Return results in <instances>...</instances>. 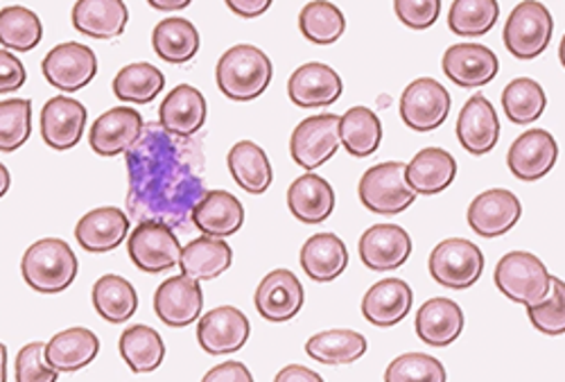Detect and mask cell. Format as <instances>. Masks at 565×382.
<instances>
[{
  "instance_id": "obj_20",
  "label": "cell",
  "mask_w": 565,
  "mask_h": 382,
  "mask_svg": "<svg viewBox=\"0 0 565 382\" xmlns=\"http://www.w3.org/2000/svg\"><path fill=\"white\" fill-rule=\"evenodd\" d=\"M441 68L452 84L476 88L489 84L498 75L500 62L491 47L482 43H455L444 53Z\"/></svg>"
},
{
  "instance_id": "obj_43",
  "label": "cell",
  "mask_w": 565,
  "mask_h": 382,
  "mask_svg": "<svg viewBox=\"0 0 565 382\" xmlns=\"http://www.w3.org/2000/svg\"><path fill=\"white\" fill-rule=\"evenodd\" d=\"M43 39L39 17L21 6L0 10V45L17 53H30Z\"/></svg>"
},
{
  "instance_id": "obj_33",
  "label": "cell",
  "mask_w": 565,
  "mask_h": 382,
  "mask_svg": "<svg viewBox=\"0 0 565 382\" xmlns=\"http://www.w3.org/2000/svg\"><path fill=\"white\" fill-rule=\"evenodd\" d=\"M228 172L249 195H263L274 181L271 161L254 140H241L228 150Z\"/></svg>"
},
{
  "instance_id": "obj_14",
  "label": "cell",
  "mask_w": 565,
  "mask_h": 382,
  "mask_svg": "<svg viewBox=\"0 0 565 382\" xmlns=\"http://www.w3.org/2000/svg\"><path fill=\"white\" fill-rule=\"evenodd\" d=\"M204 308V293L202 285L185 276H172L168 280H163L157 295H154V312L157 317L172 328H185L200 319Z\"/></svg>"
},
{
  "instance_id": "obj_29",
  "label": "cell",
  "mask_w": 565,
  "mask_h": 382,
  "mask_svg": "<svg viewBox=\"0 0 565 382\" xmlns=\"http://www.w3.org/2000/svg\"><path fill=\"white\" fill-rule=\"evenodd\" d=\"M100 353V340L93 330L75 326L57 332L45 344V360L60 373H75L88 367Z\"/></svg>"
},
{
  "instance_id": "obj_4",
  "label": "cell",
  "mask_w": 565,
  "mask_h": 382,
  "mask_svg": "<svg viewBox=\"0 0 565 382\" xmlns=\"http://www.w3.org/2000/svg\"><path fill=\"white\" fill-rule=\"evenodd\" d=\"M495 285L498 290L513 304L534 306L543 301L550 293L552 274L545 263L530 252H509L495 265Z\"/></svg>"
},
{
  "instance_id": "obj_19",
  "label": "cell",
  "mask_w": 565,
  "mask_h": 382,
  "mask_svg": "<svg viewBox=\"0 0 565 382\" xmlns=\"http://www.w3.org/2000/svg\"><path fill=\"white\" fill-rule=\"evenodd\" d=\"M358 252L371 272L398 269L412 254V237L398 224H373L362 233Z\"/></svg>"
},
{
  "instance_id": "obj_45",
  "label": "cell",
  "mask_w": 565,
  "mask_h": 382,
  "mask_svg": "<svg viewBox=\"0 0 565 382\" xmlns=\"http://www.w3.org/2000/svg\"><path fill=\"white\" fill-rule=\"evenodd\" d=\"M32 134V105L30 100L0 103V152H17L25 146Z\"/></svg>"
},
{
  "instance_id": "obj_50",
  "label": "cell",
  "mask_w": 565,
  "mask_h": 382,
  "mask_svg": "<svg viewBox=\"0 0 565 382\" xmlns=\"http://www.w3.org/2000/svg\"><path fill=\"white\" fill-rule=\"evenodd\" d=\"M25 79H28V73L23 62L14 53L0 47V93L19 91L25 84Z\"/></svg>"
},
{
  "instance_id": "obj_8",
  "label": "cell",
  "mask_w": 565,
  "mask_h": 382,
  "mask_svg": "<svg viewBox=\"0 0 565 382\" xmlns=\"http://www.w3.org/2000/svg\"><path fill=\"white\" fill-rule=\"evenodd\" d=\"M340 118L335 114H319L301 120L290 138V157L303 170H317L331 161L340 150Z\"/></svg>"
},
{
  "instance_id": "obj_16",
  "label": "cell",
  "mask_w": 565,
  "mask_h": 382,
  "mask_svg": "<svg viewBox=\"0 0 565 382\" xmlns=\"http://www.w3.org/2000/svg\"><path fill=\"white\" fill-rule=\"evenodd\" d=\"M457 138L470 157L489 155L500 138V120L487 95H470L457 118Z\"/></svg>"
},
{
  "instance_id": "obj_39",
  "label": "cell",
  "mask_w": 565,
  "mask_h": 382,
  "mask_svg": "<svg viewBox=\"0 0 565 382\" xmlns=\"http://www.w3.org/2000/svg\"><path fill=\"white\" fill-rule=\"evenodd\" d=\"M93 308L96 312L111 323H122L134 317L138 308V295L134 285L118 276V274H105L103 278L93 285Z\"/></svg>"
},
{
  "instance_id": "obj_11",
  "label": "cell",
  "mask_w": 565,
  "mask_h": 382,
  "mask_svg": "<svg viewBox=\"0 0 565 382\" xmlns=\"http://www.w3.org/2000/svg\"><path fill=\"white\" fill-rule=\"evenodd\" d=\"M43 77L49 79L60 91L75 93L90 84V79L98 73V57L96 53L86 47L84 43H62L45 55L43 64Z\"/></svg>"
},
{
  "instance_id": "obj_21",
  "label": "cell",
  "mask_w": 565,
  "mask_h": 382,
  "mask_svg": "<svg viewBox=\"0 0 565 382\" xmlns=\"http://www.w3.org/2000/svg\"><path fill=\"white\" fill-rule=\"evenodd\" d=\"M86 127V107L68 95H55L41 109V138L45 146L66 152L75 148Z\"/></svg>"
},
{
  "instance_id": "obj_38",
  "label": "cell",
  "mask_w": 565,
  "mask_h": 382,
  "mask_svg": "<svg viewBox=\"0 0 565 382\" xmlns=\"http://www.w3.org/2000/svg\"><path fill=\"white\" fill-rule=\"evenodd\" d=\"M120 356L131 373H152L163 364L166 344L154 328L136 323L120 336Z\"/></svg>"
},
{
  "instance_id": "obj_10",
  "label": "cell",
  "mask_w": 565,
  "mask_h": 382,
  "mask_svg": "<svg viewBox=\"0 0 565 382\" xmlns=\"http://www.w3.org/2000/svg\"><path fill=\"white\" fill-rule=\"evenodd\" d=\"M127 254L140 272L161 274L179 265L181 245L168 224L138 222L127 241Z\"/></svg>"
},
{
  "instance_id": "obj_17",
  "label": "cell",
  "mask_w": 565,
  "mask_h": 382,
  "mask_svg": "<svg viewBox=\"0 0 565 382\" xmlns=\"http://www.w3.org/2000/svg\"><path fill=\"white\" fill-rule=\"evenodd\" d=\"M523 215V204L511 190L491 188L480 193L468 206L466 220L478 235L498 237L509 233Z\"/></svg>"
},
{
  "instance_id": "obj_44",
  "label": "cell",
  "mask_w": 565,
  "mask_h": 382,
  "mask_svg": "<svg viewBox=\"0 0 565 382\" xmlns=\"http://www.w3.org/2000/svg\"><path fill=\"white\" fill-rule=\"evenodd\" d=\"M500 17L498 0H452L448 28L459 36H482Z\"/></svg>"
},
{
  "instance_id": "obj_15",
  "label": "cell",
  "mask_w": 565,
  "mask_h": 382,
  "mask_svg": "<svg viewBox=\"0 0 565 382\" xmlns=\"http://www.w3.org/2000/svg\"><path fill=\"white\" fill-rule=\"evenodd\" d=\"M306 301L303 285L290 269L269 272L256 290V310L265 321L282 323L295 319Z\"/></svg>"
},
{
  "instance_id": "obj_48",
  "label": "cell",
  "mask_w": 565,
  "mask_h": 382,
  "mask_svg": "<svg viewBox=\"0 0 565 382\" xmlns=\"http://www.w3.org/2000/svg\"><path fill=\"white\" fill-rule=\"evenodd\" d=\"M60 371H55L45 360V344L32 342L23 347L17 356V382H57Z\"/></svg>"
},
{
  "instance_id": "obj_56",
  "label": "cell",
  "mask_w": 565,
  "mask_h": 382,
  "mask_svg": "<svg viewBox=\"0 0 565 382\" xmlns=\"http://www.w3.org/2000/svg\"><path fill=\"white\" fill-rule=\"evenodd\" d=\"M0 382H8V347L0 342Z\"/></svg>"
},
{
  "instance_id": "obj_12",
  "label": "cell",
  "mask_w": 565,
  "mask_h": 382,
  "mask_svg": "<svg viewBox=\"0 0 565 382\" xmlns=\"http://www.w3.org/2000/svg\"><path fill=\"white\" fill-rule=\"evenodd\" d=\"M558 161V142L545 129H530L518 136L507 155L511 174L521 181H539L552 172Z\"/></svg>"
},
{
  "instance_id": "obj_52",
  "label": "cell",
  "mask_w": 565,
  "mask_h": 382,
  "mask_svg": "<svg viewBox=\"0 0 565 382\" xmlns=\"http://www.w3.org/2000/svg\"><path fill=\"white\" fill-rule=\"evenodd\" d=\"M224 3L233 14H238L243 19H256L271 8L274 0H224Z\"/></svg>"
},
{
  "instance_id": "obj_53",
  "label": "cell",
  "mask_w": 565,
  "mask_h": 382,
  "mask_svg": "<svg viewBox=\"0 0 565 382\" xmlns=\"http://www.w3.org/2000/svg\"><path fill=\"white\" fill-rule=\"evenodd\" d=\"M274 382H326L317 371L303 367V364H290V367H282Z\"/></svg>"
},
{
  "instance_id": "obj_32",
  "label": "cell",
  "mask_w": 565,
  "mask_h": 382,
  "mask_svg": "<svg viewBox=\"0 0 565 382\" xmlns=\"http://www.w3.org/2000/svg\"><path fill=\"white\" fill-rule=\"evenodd\" d=\"M301 267L315 283H331L349 267V250L335 233H317L301 247Z\"/></svg>"
},
{
  "instance_id": "obj_2",
  "label": "cell",
  "mask_w": 565,
  "mask_h": 382,
  "mask_svg": "<svg viewBox=\"0 0 565 382\" xmlns=\"http://www.w3.org/2000/svg\"><path fill=\"white\" fill-rule=\"evenodd\" d=\"M274 77L271 60L252 43L233 45L220 57L215 79L233 103H252L267 91Z\"/></svg>"
},
{
  "instance_id": "obj_9",
  "label": "cell",
  "mask_w": 565,
  "mask_h": 382,
  "mask_svg": "<svg viewBox=\"0 0 565 382\" xmlns=\"http://www.w3.org/2000/svg\"><path fill=\"white\" fill-rule=\"evenodd\" d=\"M450 93L444 84L433 77H418L401 95V118L403 123L418 131L428 134L439 129L450 114Z\"/></svg>"
},
{
  "instance_id": "obj_57",
  "label": "cell",
  "mask_w": 565,
  "mask_h": 382,
  "mask_svg": "<svg viewBox=\"0 0 565 382\" xmlns=\"http://www.w3.org/2000/svg\"><path fill=\"white\" fill-rule=\"evenodd\" d=\"M558 60H561V66L565 68V34H563L561 45H558Z\"/></svg>"
},
{
  "instance_id": "obj_23",
  "label": "cell",
  "mask_w": 565,
  "mask_h": 382,
  "mask_svg": "<svg viewBox=\"0 0 565 382\" xmlns=\"http://www.w3.org/2000/svg\"><path fill=\"white\" fill-rule=\"evenodd\" d=\"M129 231V215L116 206H103L86 213L75 229L82 250L90 254H107L122 245Z\"/></svg>"
},
{
  "instance_id": "obj_30",
  "label": "cell",
  "mask_w": 565,
  "mask_h": 382,
  "mask_svg": "<svg viewBox=\"0 0 565 382\" xmlns=\"http://www.w3.org/2000/svg\"><path fill=\"white\" fill-rule=\"evenodd\" d=\"M405 177L416 195H439L457 177V161L441 148H426L405 166Z\"/></svg>"
},
{
  "instance_id": "obj_55",
  "label": "cell",
  "mask_w": 565,
  "mask_h": 382,
  "mask_svg": "<svg viewBox=\"0 0 565 382\" xmlns=\"http://www.w3.org/2000/svg\"><path fill=\"white\" fill-rule=\"evenodd\" d=\"M10 183H12V177H10V170L0 163V198H6L8 195V190H10Z\"/></svg>"
},
{
  "instance_id": "obj_27",
  "label": "cell",
  "mask_w": 565,
  "mask_h": 382,
  "mask_svg": "<svg viewBox=\"0 0 565 382\" xmlns=\"http://www.w3.org/2000/svg\"><path fill=\"white\" fill-rule=\"evenodd\" d=\"M193 224L211 237L235 235L245 224L243 202L226 190H206V195L193 209Z\"/></svg>"
},
{
  "instance_id": "obj_3",
  "label": "cell",
  "mask_w": 565,
  "mask_h": 382,
  "mask_svg": "<svg viewBox=\"0 0 565 382\" xmlns=\"http://www.w3.org/2000/svg\"><path fill=\"white\" fill-rule=\"evenodd\" d=\"M21 274L39 295H57L71 288L77 276V256L60 237H43L28 247Z\"/></svg>"
},
{
  "instance_id": "obj_51",
  "label": "cell",
  "mask_w": 565,
  "mask_h": 382,
  "mask_svg": "<svg viewBox=\"0 0 565 382\" xmlns=\"http://www.w3.org/2000/svg\"><path fill=\"white\" fill-rule=\"evenodd\" d=\"M202 382H254L252 371L243 364V362H222L217 367H213Z\"/></svg>"
},
{
  "instance_id": "obj_26",
  "label": "cell",
  "mask_w": 565,
  "mask_h": 382,
  "mask_svg": "<svg viewBox=\"0 0 565 382\" xmlns=\"http://www.w3.org/2000/svg\"><path fill=\"white\" fill-rule=\"evenodd\" d=\"M463 330V312L459 304L446 297H435L416 312V336L428 347H450Z\"/></svg>"
},
{
  "instance_id": "obj_42",
  "label": "cell",
  "mask_w": 565,
  "mask_h": 382,
  "mask_svg": "<svg viewBox=\"0 0 565 382\" xmlns=\"http://www.w3.org/2000/svg\"><path fill=\"white\" fill-rule=\"evenodd\" d=\"M299 30L315 45H331L342 39L347 19L331 0H312L299 14Z\"/></svg>"
},
{
  "instance_id": "obj_5",
  "label": "cell",
  "mask_w": 565,
  "mask_h": 382,
  "mask_svg": "<svg viewBox=\"0 0 565 382\" xmlns=\"http://www.w3.org/2000/svg\"><path fill=\"white\" fill-rule=\"evenodd\" d=\"M552 32L554 19L541 0H523L511 10L504 23L502 41L515 60L527 62L545 53V47L552 41Z\"/></svg>"
},
{
  "instance_id": "obj_13",
  "label": "cell",
  "mask_w": 565,
  "mask_h": 382,
  "mask_svg": "<svg viewBox=\"0 0 565 382\" xmlns=\"http://www.w3.org/2000/svg\"><path fill=\"white\" fill-rule=\"evenodd\" d=\"M252 336L249 319L233 306H220L206 312L198 326V342L209 356H228L241 351Z\"/></svg>"
},
{
  "instance_id": "obj_28",
  "label": "cell",
  "mask_w": 565,
  "mask_h": 382,
  "mask_svg": "<svg viewBox=\"0 0 565 382\" xmlns=\"http://www.w3.org/2000/svg\"><path fill=\"white\" fill-rule=\"evenodd\" d=\"M288 209L303 224H321L335 211L333 185L319 174H301L288 188Z\"/></svg>"
},
{
  "instance_id": "obj_25",
  "label": "cell",
  "mask_w": 565,
  "mask_h": 382,
  "mask_svg": "<svg viewBox=\"0 0 565 382\" xmlns=\"http://www.w3.org/2000/svg\"><path fill=\"white\" fill-rule=\"evenodd\" d=\"M412 288L401 278H385L369 288L362 299V315L369 323L390 328L401 323L412 310Z\"/></svg>"
},
{
  "instance_id": "obj_34",
  "label": "cell",
  "mask_w": 565,
  "mask_h": 382,
  "mask_svg": "<svg viewBox=\"0 0 565 382\" xmlns=\"http://www.w3.org/2000/svg\"><path fill=\"white\" fill-rule=\"evenodd\" d=\"M233 263V250L222 241V237L202 235L198 241L188 243L181 250L179 267L181 274L195 280H213L224 274Z\"/></svg>"
},
{
  "instance_id": "obj_36",
  "label": "cell",
  "mask_w": 565,
  "mask_h": 382,
  "mask_svg": "<svg viewBox=\"0 0 565 382\" xmlns=\"http://www.w3.org/2000/svg\"><path fill=\"white\" fill-rule=\"evenodd\" d=\"M306 353L321 364H353L366 353V338L349 328L323 330L306 342Z\"/></svg>"
},
{
  "instance_id": "obj_1",
  "label": "cell",
  "mask_w": 565,
  "mask_h": 382,
  "mask_svg": "<svg viewBox=\"0 0 565 382\" xmlns=\"http://www.w3.org/2000/svg\"><path fill=\"white\" fill-rule=\"evenodd\" d=\"M125 161L129 217L191 231L193 209L206 195L202 142L170 134L161 123H146Z\"/></svg>"
},
{
  "instance_id": "obj_46",
  "label": "cell",
  "mask_w": 565,
  "mask_h": 382,
  "mask_svg": "<svg viewBox=\"0 0 565 382\" xmlns=\"http://www.w3.org/2000/svg\"><path fill=\"white\" fill-rule=\"evenodd\" d=\"M527 317L543 336L558 338L565 332V280L552 276L550 293L543 301L527 306Z\"/></svg>"
},
{
  "instance_id": "obj_54",
  "label": "cell",
  "mask_w": 565,
  "mask_h": 382,
  "mask_svg": "<svg viewBox=\"0 0 565 382\" xmlns=\"http://www.w3.org/2000/svg\"><path fill=\"white\" fill-rule=\"evenodd\" d=\"M148 3L159 12H179L191 6L193 0H148Z\"/></svg>"
},
{
  "instance_id": "obj_6",
  "label": "cell",
  "mask_w": 565,
  "mask_h": 382,
  "mask_svg": "<svg viewBox=\"0 0 565 382\" xmlns=\"http://www.w3.org/2000/svg\"><path fill=\"white\" fill-rule=\"evenodd\" d=\"M405 166L407 163L401 161H385L362 174L358 195L366 211L379 215H398L414 204L416 193L407 183Z\"/></svg>"
},
{
  "instance_id": "obj_41",
  "label": "cell",
  "mask_w": 565,
  "mask_h": 382,
  "mask_svg": "<svg viewBox=\"0 0 565 382\" xmlns=\"http://www.w3.org/2000/svg\"><path fill=\"white\" fill-rule=\"evenodd\" d=\"M163 86H166L163 73L148 62L125 66L114 79L116 98L120 103H134V105L152 103L163 91Z\"/></svg>"
},
{
  "instance_id": "obj_7",
  "label": "cell",
  "mask_w": 565,
  "mask_h": 382,
  "mask_svg": "<svg viewBox=\"0 0 565 382\" xmlns=\"http://www.w3.org/2000/svg\"><path fill=\"white\" fill-rule=\"evenodd\" d=\"M430 276L450 290H468L484 272L482 250L466 237H448L430 254Z\"/></svg>"
},
{
  "instance_id": "obj_18",
  "label": "cell",
  "mask_w": 565,
  "mask_h": 382,
  "mask_svg": "<svg viewBox=\"0 0 565 382\" xmlns=\"http://www.w3.org/2000/svg\"><path fill=\"white\" fill-rule=\"evenodd\" d=\"M344 93V82L335 68L321 62L299 66L288 79L290 100L301 109H319L335 105Z\"/></svg>"
},
{
  "instance_id": "obj_24",
  "label": "cell",
  "mask_w": 565,
  "mask_h": 382,
  "mask_svg": "<svg viewBox=\"0 0 565 382\" xmlns=\"http://www.w3.org/2000/svg\"><path fill=\"white\" fill-rule=\"evenodd\" d=\"M159 123L177 136H195L206 123V98L200 88L179 84L159 107Z\"/></svg>"
},
{
  "instance_id": "obj_47",
  "label": "cell",
  "mask_w": 565,
  "mask_h": 382,
  "mask_svg": "<svg viewBox=\"0 0 565 382\" xmlns=\"http://www.w3.org/2000/svg\"><path fill=\"white\" fill-rule=\"evenodd\" d=\"M385 382H446V367L435 356L405 353L387 367Z\"/></svg>"
},
{
  "instance_id": "obj_40",
  "label": "cell",
  "mask_w": 565,
  "mask_h": 382,
  "mask_svg": "<svg viewBox=\"0 0 565 382\" xmlns=\"http://www.w3.org/2000/svg\"><path fill=\"white\" fill-rule=\"evenodd\" d=\"M502 109L513 125L536 123L547 109V95L532 77H515L502 91Z\"/></svg>"
},
{
  "instance_id": "obj_31",
  "label": "cell",
  "mask_w": 565,
  "mask_h": 382,
  "mask_svg": "<svg viewBox=\"0 0 565 382\" xmlns=\"http://www.w3.org/2000/svg\"><path fill=\"white\" fill-rule=\"evenodd\" d=\"M73 28L90 39H116L125 32L129 10L125 0H77L73 6Z\"/></svg>"
},
{
  "instance_id": "obj_35",
  "label": "cell",
  "mask_w": 565,
  "mask_h": 382,
  "mask_svg": "<svg viewBox=\"0 0 565 382\" xmlns=\"http://www.w3.org/2000/svg\"><path fill=\"white\" fill-rule=\"evenodd\" d=\"M152 45H154V53L163 62L181 66L191 62L200 53L202 39H200V30L191 21L170 17L154 28Z\"/></svg>"
},
{
  "instance_id": "obj_37",
  "label": "cell",
  "mask_w": 565,
  "mask_h": 382,
  "mask_svg": "<svg viewBox=\"0 0 565 382\" xmlns=\"http://www.w3.org/2000/svg\"><path fill=\"white\" fill-rule=\"evenodd\" d=\"M340 142L355 159H366L383 142V123L369 107H351L340 118Z\"/></svg>"
},
{
  "instance_id": "obj_22",
  "label": "cell",
  "mask_w": 565,
  "mask_h": 382,
  "mask_svg": "<svg viewBox=\"0 0 565 382\" xmlns=\"http://www.w3.org/2000/svg\"><path fill=\"white\" fill-rule=\"evenodd\" d=\"M146 120L131 107H114L90 125L88 142L98 157L111 159L131 148V142L143 131Z\"/></svg>"
},
{
  "instance_id": "obj_49",
  "label": "cell",
  "mask_w": 565,
  "mask_h": 382,
  "mask_svg": "<svg viewBox=\"0 0 565 382\" xmlns=\"http://www.w3.org/2000/svg\"><path fill=\"white\" fill-rule=\"evenodd\" d=\"M398 21L409 30H428L441 14V0H394Z\"/></svg>"
}]
</instances>
